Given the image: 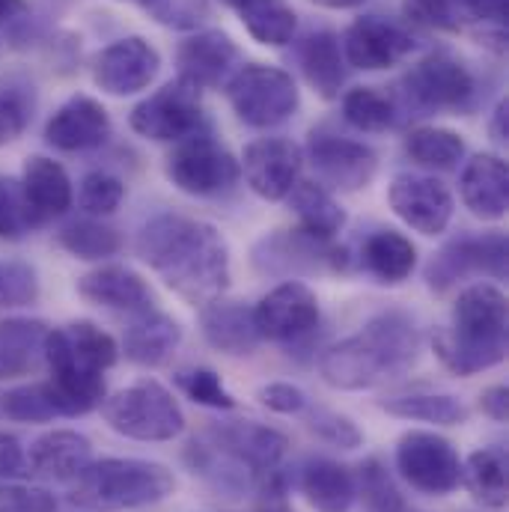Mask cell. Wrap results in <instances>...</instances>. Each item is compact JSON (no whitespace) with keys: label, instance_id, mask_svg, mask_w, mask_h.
<instances>
[{"label":"cell","instance_id":"44dd1931","mask_svg":"<svg viewBox=\"0 0 509 512\" xmlns=\"http://www.w3.org/2000/svg\"><path fill=\"white\" fill-rule=\"evenodd\" d=\"M111 137V117L108 111L90 99V96H72L66 105L57 108V114L45 126L48 146L60 152H84L96 149Z\"/></svg>","mask_w":509,"mask_h":512},{"label":"cell","instance_id":"6da1fadb","mask_svg":"<svg viewBox=\"0 0 509 512\" xmlns=\"http://www.w3.org/2000/svg\"><path fill=\"white\" fill-rule=\"evenodd\" d=\"M137 254L188 304L206 307L230 286L227 242L206 221L158 215L140 230Z\"/></svg>","mask_w":509,"mask_h":512},{"label":"cell","instance_id":"836d02e7","mask_svg":"<svg viewBox=\"0 0 509 512\" xmlns=\"http://www.w3.org/2000/svg\"><path fill=\"white\" fill-rule=\"evenodd\" d=\"M364 265L382 283H402L417 265V251L411 239H405L402 233L379 230L364 245Z\"/></svg>","mask_w":509,"mask_h":512},{"label":"cell","instance_id":"8fae6325","mask_svg":"<svg viewBox=\"0 0 509 512\" xmlns=\"http://www.w3.org/2000/svg\"><path fill=\"white\" fill-rule=\"evenodd\" d=\"M402 87L405 99L423 111H462L474 96V75L453 54L435 51L408 69Z\"/></svg>","mask_w":509,"mask_h":512},{"label":"cell","instance_id":"d6986e66","mask_svg":"<svg viewBox=\"0 0 509 512\" xmlns=\"http://www.w3.org/2000/svg\"><path fill=\"white\" fill-rule=\"evenodd\" d=\"M236 60H239V48L221 30H200V33L188 36L176 51L179 78L197 90L221 87L230 78Z\"/></svg>","mask_w":509,"mask_h":512},{"label":"cell","instance_id":"ee69618b","mask_svg":"<svg viewBox=\"0 0 509 512\" xmlns=\"http://www.w3.org/2000/svg\"><path fill=\"white\" fill-rule=\"evenodd\" d=\"M143 9L164 27L197 30L209 15V0H140Z\"/></svg>","mask_w":509,"mask_h":512},{"label":"cell","instance_id":"83f0119b","mask_svg":"<svg viewBox=\"0 0 509 512\" xmlns=\"http://www.w3.org/2000/svg\"><path fill=\"white\" fill-rule=\"evenodd\" d=\"M81 298L111 307V310H146L152 301V292L140 274L123 265H105L78 280Z\"/></svg>","mask_w":509,"mask_h":512},{"label":"cell","instance_id":"ab89813d","mask_svg":"<svg viewBox=\"0 0 509 512\" xmlns=\"http://www.w3.org/2000/svg\"><path fill=\"white\" fill-rule=\"evenodd\" d=\"M39 224L42 221L30 209L21 182H15L9 176H0V239L18 242Z\"/></svg>","mask_w":509,"mask_h":512},{"label":"cell","instance_id":"f5cc1de1","mask_svg":"<svg viewBox=\"0 0 509 512\" xmlns=\"http://www.w3.org/2000/svg\"><path fill=\"white\" fill-rule=\"evenodd\" d=\"M465 15L483 21V24H504L507 18V0H453Z\"/></svg>","mask_w":509,"mask_h":512},{"label":"cell","instance_id":"f907efd6","mask_svg":"<svg viewBox=\"0 0 509 512\" xmlns=\"http://www.w3.org/2000/svg\"><path fill=\"white\" fill-rule=\"evenodd\" d=\"M24 474H30V468L21 441L9 432H0V483H15Z\"/></svg>","mask_w":509,"mask_h":512},{"label":"cell","instance_id":"680465c9","mask_svg":"<svg viewBox=\"0 0 509 512\" xmlns=\"http://www.w3.org/2000/svg\"><path fill=\"white\" fill-rule=\"evenodd\" d=\"M224 3H227V6H236V9H239V6H242L245 0H224Z\"/></svg>","mask_w":509,"mask_h":512},{"label":"cell","instance_id":"681fc988","mask_svg":"<svg viewBox=\"0 0 509 512\" xmlns=\"http://www.w3.org/2000/svg\"><path fill=\"white\" fill-rule=\"evenodd\" d=\"M256 492H259V501H256V512H292L289 504V486H286V477L280 468L262 474L256 480Z\"/></svg>","mask_w":509,"mask_h":512},{"label":"cell","instance_id":"484cf974","mask_svg":"<svg viewBox=\"0 0 509 512\" xmlns=\"http://www.w3.org/2000/svg\"><path fill=\"white\" fill-rule=\"evenodd\" d=\"M465 271H486V274L504 277L507 274V239L504 236H486V239H468V242L447 248L432 262L429 283L432 286H450Z\"/></svg>","mask_w":509,"mask_h":512},{"label":"cell","instance_id":"2e32d148","mask_svg":"<svg viewBox=\"0 0 509 512\" xmlns=\"http://www.w3.org/2000/svg\"><path fill=\"white\" fill-rule=\"evenodd\" d=\"M206 438L215 441L224 453H230L236 462H242L256 480L274 468H280L289 438L265 423L256 420H227V423H212L206 429Z\"/></svg>","mask_w":509,"mask_h":512},{"label":"cell","instance_id":"3957f363","mask_svg":"<svg viewBox=\"0 0 509 512\" xmlns=\"http://www.w3.org/2000/svg\"><path fill=\"white\" fill-rule=\"evenodd\" d=\"M420 358V334L405 313H382L361 334L331 346L319 361L322 382L334 390H370L405 373Z\"/></svg>","mask_w":509,"mask_h":512},{"label":"cell","instance_id":"4fadbf2b","mask_svg":"<svg viewBox=\"0 0 509 512\" xmlns=\"http://www.w3.org/2000/svg\"><path fill=\"white\" fill-rule=\"evenodd\" d=\"M158 69L161 54L143 36H126L96 57L93 81L108 96H134L155 81Z\"/></svg>","mask_w":509,"mask_h":512},{"label":"cell","instance_id":"60d3db41","mask_svg":"<svg viewBox=\"0 0 509 512\" xmlns=\"http://www.w3.org/2000/svg\"><path fill=\"white\" fill-rule=\"evenodd\" d=\"M176 387L197 405H206V408H218V411H230L236 408V399L233 393L224 387L221 376L215 370H206V367H194V370H179L173 376Z\"/></svg>","mask_w":509,"mask_h":512},{"label":"cell","instance_id":"7c38bea8","mask_svg":"<svg viewBox=\"0 0 509 512\" xmlns=\"http://www.w3.org/2000/svg\"><path fill=\"white\" fill-rule=\"evenodd\" d=\"M256 331L271 343H292L307 337L319 322V301L310 286L286 280L254 307Z\"/></svg>","mask_w":509,"mask_h":512},{"label":"cell","instance_id":"7bdbcfd3","mask_svg":"<svg viewBox=\"0 0 509 512\" xmlns=\"http://www.w3.org/2000/svg\"><path fill=\"white\" fill-rule=\"evenodd\" d=\"M310 408V405H307ZM307 429L313 435H319L322 441L340 447V450H355L364 444V432L340 411H331V408H310L307 414Z\"/></svg>","mask_w":509,"mask_h":512},{"label":"cell","instance_id":"f6af8a7d","mask_svg":"<svg viewBox=\"0 0 509 512\" xmlns=\"http://www.w3.org/2000/svg\"><path fill=\"white\" fill-rule=\"evenodd\" d=\"M126 197V188L117 176L108 173H90L81 182V209L90 215H111L120 209Z\"/></svg>","mask_w":509,"mask_h":512},{"label":"cell","instance_id":"1f68e13d","mask_svg":"<svg viewBox=\"0 0 509 512\" xmlns=\"http://www.w3.org/2000/svg\"><path fill=\"white\" fill-rule=\"evenodd\" d=\"M289 206H292L301 230L310 236H319V239H334L346 224L343 206L319 182H295V188L289 191Z\"/></svg>","mask_w":509,"mask_h":512},{"label":"cell","instance_id":"f546056e","mask_svg":"<svg viewBox=\"0 0 509 512\" xmlns=\"http://www.w3.org/2000/svg\"><path fill=\"white\" fill-rule=\"evenodd\" d=\"M301 69L307 84L322 99H337L346 81V57L343 45L334 33H313L301 45Z\"/></svg>","mask_w":509,"mask_h":512},{"label":"cell","instance_id":"e0dca14e","mask_svg":"<svg viewBox=\"0 0 509 512\" xmlns=\"http://www.w3.org/2000/svg\"><path fill=\"white\" fill-rule=\"evenodd\" d=\"M307 152L322 182L340 191L367 188L379 170V155L358 140H346L334 134H313Z\"/></svg>","mask_w":509,"mask_h":512},{"label":"cell","instance_id":"ba28073f","mask_svg":"<svg viewBox=\"0 0 509 512\" xmlns=\"http://www.w3.org/2000/svg\"><path fill=\"white\" fill-rule=\"evenodd\" d=\"M396 471L420 495L444 498L462 486V459L453 441L411 429L396 441Z\"/></svg>","mask_w":509,"mask_h":512},{"label":"cell","instance_id":"5b68a950","mask_svg":"<svg viewBox=\"0 0 509 512\" xmlns=\"http://www.w3.org/2000/svg\"><path fill=\"white\" fill-rule=\"evenodd\" d=\"M176 489L167 465L146 459L90 462L72 486V504L90 512H123L161 504Z\"/></svg>","mask_w":509,"mask_h":512},{"label":"cell","instance_id":"6f0895ef","mask_svg":"<svg viewBox=\"0 0 509 512\" xmlns=\"http://www.w3.org/2000/svg\"><path fill=\"white\" fill-rule=\"evenodd\" d=\"M316 6H325V9H358L364 6L367 0H313Z\"/></svg>","mask_w":509,"mask_h":512},{"label":"cell","instance_id":"52a82bcc","mask_svg":"<svg viewBox=\"0 0 509 512\" xmlns=\"http://www.w3.org/2000/svg\"><path fill=\"white\" fill-rule=\"evenodd\" d=\"M227 99L236 117L254 128H274L286 123L289 117H295L301 102L292 75L265 63L242 66L227 84Z\"/></svg>","mask_w":509,"mask_h":512},{"label":"cell","instance_id":"bcb514c9","mask_svg":"<svg viewBox=\"0 0 509 512\" xmlns=\"http://www.w3.org/2000/svg\"><path fill=\"white\" fill-rule=\"evenodd\" d=\"M0 512H57V501L45 489L0 483Z\"/></svg>","mask_w":509,"mask_h":512},{"label":"cell","instance_id":"7a4b0ae2","mask_svg":"<svg viewBox=\"0 0 509 512\" xmlns=\"http://www.w3.org/2000/svg\"><path fill=\"white\" fill-rule=\"evenodd\" d=\"M42 355L51 379L45 390L51 405L63 417H81L102 405L105 373L117 364V340L93 322H72L45 334Z\"/></svg>","mask_w":509,"mask_h":512},{"label":"cell","instance_id":"8d00e7d4","mask_svg":"<svg viewBox=\"0 0 509 512\" xmlns=\"http://www.w3.org/2000/svg\"><path fill=\"white\" fill-rule=\"evenodd\" d=\"M343 117L358 131H387L396 123L393 99L376 87H355L343 96Z\"/></svg>","mask_w":509,"mask_h":512},{"label":"cell","instance_id":"7402d4cb","mask_svg":"<svg viewBox=\"0 0 509 512\" xmlns=\"http://www.w3.org/2000/svg\"><path fill=\"white\" fill-rule=\"evenodd\" d=\"M93 462V444L87 435L72 429H54L33 441L27 453V468L36 477L54 483H75Z\"/></svg>","mask_w":509,"mask_h":512},{"label":"cell","instance_id":"9a60e30c","mask_svg":"<svg viewBox=\"0 0 509 512\" xmlns=\"http://www.w3.org/2000/svg\"><path fill=\"white\" fill-rule=\"evenodd\" d=\"M304 155L286 137H262L254 140L242 155V173L256 197L262 200H283L298 182Z\"/></svg>","mask_w":509,"mask_h":512},{"label":"cell","instance_id":"277c9868","mask_svg":"<svg viewBox=\"0 0 509 512\" xmlns=\"http://www.w3.org/2000/svg\"><path fill=\"white\" fill-rule=\"evenodd\" d=\"M435 352L456 376H477L504 364L507 358V298L489 283L468 286L456 307L450 328L435 334Z\"/></svg>","mask_w":509,"mask_h":512},{"label":"cell","instance_id":"8992f818","mask_svg":"<svg viewBox=\"0 0 509 512\" xmlns=\"http://www.w3.org/2000/svg\"><path fill=\"white\" fill-rule=\"evenodd\" d=\"M105 423L131 441H173L185 429V414L173 393L155 379H140L102 402Z\"/></svg>","mask_w":509,"mask_h":512},{"label":"cell","instance_id":"d6a6232c","mask_svg":"<svg viewBox=\"0 0 509 512\" xmlns=\"http://www.w3.org/2000/svg\"><path fill=\"white\" fill-rule=\"evenodd\" d=\"M387 414L402 420H423L435 426H462L468 420V408L462 399L450 393H405L379 402Z\"/></svg>","mask_w":509,"mask_h":512},{"label":"cell","instance_id":"e575fe53","mask_svg":"<svg viewBox=\"0 0 509 512\" xmlns=\"http://www.w3.org/2000/svg\"><path fill=\"white\" fill-rule=\"evenodd\" d=\"M239 15L256 42L271 48L292 42L298 27V15L286 0H245L239 6Z\"/></svg>","mask_w":509,"mask_h":512},{"label":"cell","instance_id":"816d5d0a","mask_svg":"<svg viewBox=\"0 0 509 512\" xmlns=\"http://www.w3.org/2000/svg\"><path fill=\"white\" fill-rule=\"evenodd\" d=\"M27 123V114L21 108V102L9 93H0V146L12 143Z\"/></svg>","mask_w":509,"mask_h":512},{"label":"cell","instance_id":"4316f807","mask_svg":"<svg viewBox=\"0 0 509 512\" xmlns=\"http://www.w3.org/2000/svg\"><path fill=\"white\" fill-rule=\"evenodd\" d=\"M21 188H24V197L39 221L63 215L75 197L69 173L54 158H45V155H33L24 161Z\"/></svg>","mask_w":509,"mask_h":512},{"label":"cell","instance_id":"5bb4252c","mask_svg":"<svg viewBox=\"0 0 509 512\" xmlns=\"http://www.w3.org/2000/svg\"><path fill=\"white\" fill-rule=\"evenodd\" d=\"M390 209L417 233L438 236L453 218V197L444 182L417 173H399L387 191Z\"/></svg>","mask_w":509,"mask_h":512},{"label":"cell","instance_id":"ac0fdd59","mask_svg":"<svg viewBox=\"0 0 509 512\" xmlns=\"http://www.w3.org/2000/svg\"><path fill=\"white\" fill-rule=\"evenodd\" d=\"M340 45L349 66L364 72H379L402 63L411 54L414 39L402 27L384 21L379 15H364L349 24Z\"/></svg>","mask_w":509,"mask_h":512},{"label":"cell","instance_id":"9f6ffc18","mask_svg":"<svg viewBox=\"0 0 509 512\" xmlns=\"http://www.w3.org/2000/svg\"><path fill=\"white\" fill-rule=\"evenodd\" d=\"M27 12V0H0V21H12Z\"/></svg>","mask_w":509,"mask_h":512},{"label":"cell","instance_id":"c3c4849f","mask_svg":"<svg viewBox=\"0 0 509 512\" xmlns=\"http://www.w3.org/2000/svg\"><path fill=\"white\" fill-rule=\"evenodd\" d=\"M256 399H259L268 411H274V414H301V411H307V405H310L307 393L289 382H271L265 384V387H259V390H256Z\"/></svg>","mask_w":509,"mask_h":512},{"label":"cell","instance_id":"30bf717a","mask_svg":"<svg viewBox=\"0 0 509 512\" xmlns=\"http://www.w3.org/2000/svg\"><path fill=\"white\" fill-rule=\"evenodd\" d=\"M131 128L146 140L179 143L191 134H200L206 123L200 90L188 81H170L152 96H146L128 117Z\"/></svg>","mask_w":509,"mask_h":512},{"label":"cell","instance_id":"ffe728a7","mask_svg":"<svg viewBox=\"0 0 509 512\" xmlns=\"http://www.w3.org/2000/svg\"><path fill=\"white\" fill-rule=\"evenodd\" d=\"M340 256L343 254L331 245V239H319L304 230H283V233L259 242V248L254 251V262L262 271L292 274V271L337 268V265H343Z\"/></svg>","mask_w":509,"mask_h":512},{"label":"cell","instance_id":"9c48e42d","mask_svg":"<svg viewBox=\"0 0 509 512\" xmlns=\"http://www.w3.org/2000/svg\"><path fill=\"white\" fill-rule=\"evenodd\" d=\"M239 161L209 134H191L167 158V179L191 197H215L236 185Z\"/></svg>","mask_w":509,"mask_h":512},{"label":"cell","instance_id":"db71d44e","mask_svg":"<svg viewBox=\"0 0 509 512\" xmlns=\"http://www.w3.org/2000/svg\"><path fill=\"white\" fill-rule=\"evenodd\" d=\"M480 408H483V414H489L495 423H507V417H509L507 387H504V384H495V387L483 390V393H480Z\"/></svg>","mask_w":509,"mask_h":512},{"label":"cell","instance_id":"d590c367","mask_svg":"<svg viewBox=\"0 0 509 512\" xmlns=\"http://www.w3.org/2000/svg\"><path fill=\"white\" fill-rule=\"evenodd\" d=\"M405 152L411 155V161H417L423 167L453 170L465 155V140H462V134H456L450 128L420 126L405 137Z\"/></svg>","mask_w":509,"mask_h":512},{"label":"cell","instance_id":"7dc6e473","mask_svg":"<svg viewBox=\"0 0 509 512\" xmlns=\"http://www.w3.org/2000/svg\"><path fill=\"white\" fill-rule=\"evenodd\" d=\"M405 12L414 24L432 30H459V12L453 0H405Z\"/></svg>","mask_w":509,"mask_h":512},{"label":"cell","instance_id":"cb8c5ba5","mask_svg":"<svg viewBox=\"0 0 509 512\" xmlns=\"http://www.w3.org/2000/svg\"><path fill=\"white\" fill-rule=\"evenodd\" d=\"M200 328L209 346L224 355H254L259 346L254 310L239 301H209L200 313Z\"/></svg>","mask_w":509,"mask_h":512},{"label":"cell","instance_id":"603a6c76","mask_svg":"<svg viewBox=\"0 0 509 512\" xmlns=\"http://www.w3.org/2000/svg\"><path fill=\"white\" fill-rule=\"evenodd\" d=\"M459 194L474 218L501 221L509 203L507 164L498 155H474L462 170Z\"/></svg>","mask_w":509,"mask_h":512},{"label":"cell","instance_id":"d4e9b609","mask_svg":"<svg viewBox=\"0 0 509 512\" xmlns=\"http://www.w3.org/2000/svg\"><path fill=\"white\" fill-rule=\"evenodd\" d=\"M182 343V328L173 316L161 310H140V316L126 328V358L137 367H161L173 358Z\"/></svg>","mask_w":509,"mask_h":512},{"label":"cell","instance_id":"11a10c76","mask_svg":"<svg viewBox=\"0 0 509 512\" xmlns=\"http://www.w3.org/2000/svg\"><path fill=\"white\" fill-rule=\"evenodd\" d=\"M507 137H509V105H507V99H504V102H498L495 117H492V140L507 143Z\"/></svg>","mask_w":509,"mask_h":512},{"label":"cell","instance_id":"f1b7e54d","mask_svg":"<svg viewBox=\"0 0 509 512\" xmlns=\"http://www.w3.org/2000/svg\"><path fill=\"white\" fill-rule=\"evenodd\" d=\"M298 486L316 512H349L358 498L355 474L334 459H310L301 468Z\"/></svg>","mask_w":509,"mask_h":512},{"label":"cell","instance_id":"b9f144b4","mask_svg":"<svg viewBox=\"0 0 509 512\" xmlns=\"http://www.w3.org/2000/svg\"><path fill=\"white\" fill-rule=\"evenodd\" d=\"M3 414L15 423H48L57 417L51 396L42 384H21L6 390L3 396Z\"/></svg>","mask_w":509,"mask_h":512},{"label":"cell","instance_id":"74e56055","mask_svg":"<svg viewBox=\"0 0 509 512\" xmlns=\"http://www.w3.org/2000/svg\"><path fill=\"white\" fill-rule=\"evenodd\" d=\"M355 492L367 512H408L405 498L399 495L393 477L387 474L382 459H367L355 474Z\"/></svg>","mask_w":509,"mask_h":512},{"label":"cell","instance_id":"f35d334b","mask_svg":"<svg viewBox=\"0 0 509 512\" xmlns=\"http://www.w3.org/2000/svg\"><path fill=\"white\" fill-rule=\"evenodd\" d=\"M60 248H66L78 259H105L123 248V236L114 227L96 224V221H78L60 233Z\"/></svg>","mask_w":509,"mask_h":512},{"label":"cell","instance_id":"4dcf8cb0","mask_svg":"<svg viewBox=\"0 0 509 512\" xmlns=\"http://www.w3.org/2000/svg\"><path fill=\"white\" fill-rule=\"evenodd\" d=\"M462 486L486 510H504L507 492V453L501 447L474 450L462 462Z\"/></svg>","mask_w":509,"mask_h":512}]
</instances>
